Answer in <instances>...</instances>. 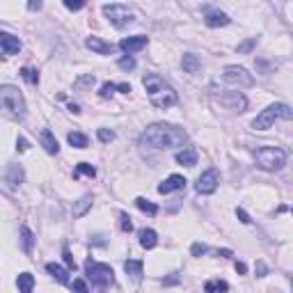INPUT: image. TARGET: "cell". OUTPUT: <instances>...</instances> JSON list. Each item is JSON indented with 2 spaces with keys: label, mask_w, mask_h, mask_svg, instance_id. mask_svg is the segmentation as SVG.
Returning a JSON list of instances; mask_svg holds the SVG:
<instances>
[{
  "label": "cell",
  "mask_w": 293,
  "mask_h": 293,
  "mask_svg": "<svg viewBox=\"0 0 293 293\" xmlns=\"http://www.w3.org/2000/svg\"><path fill=\"white\" fill-rule=\"evenodd\" d=\"M62 256H64V261H67L69 268H76V261H73V256H71V252H69V247H64Z\"/></svg>",
  "instance_id": "obj_37"
},
{
  "label": "cell",
  "mask_w": 293,
  "mask_h": 293,
  "mask_svg": "<svg viewBox=\"0 0 293 293\" xmlns=\"http://www.w3.org/2000/svg\"><path fill=\"white\" fill-rule=\"evenodd\" d=\"M204 291L206 293H227L229 284L222 282V279H209V282L204 284Z\"/></svg>",
  "instance_id": "obj_23"
},
{
  "label": "cell",
  "mask_w": 293,
  "mask_h": 293,
  "mask_svg": "<svg viewBox=\"0 0 293 293\" xmlns=\"http://www.w3.org/2000/svg\"><path fill=\"white\" fill-rule=\"evenodd\" d=\"M119 220H122V222H119V227H122V231H124V233L133 231V222H131V218H128L126 213H122V215H119Z\"/></svg>",
  "instance_id": "obj_32"
},
{
  "label": "cell",
  "mask_w": 293,
  "mask_h": 293,
  "mask_svg": "<svg viewBox=\"0 0 293 293\" xmlns=\"http://www.w3.org/2000/svg\"><path fill=\"white\" fill-rule=\"evenodd\" d=\"M73 291L76 293H90L87 291V284L82 282V279H73Z\"/></svg>",
  "instance_id": "obj_35"
},
{
  "label": "cell",
  "mask_w": 293,
  "mask_h": 293,
  "mask_svg": "<svg viewBox=\"0 0 293 293\" xmlns=\"http://www.w3.org/2000/svg\"><path fill=\"white\" fill-rule=\"evenodd\" d=\"M142 268H144V263H142L140 259H128L126 263H124V270H126L133 279H140L142 277Z\"/></svg>",
  "instance_id": "obj_20"
},
{
  "label": "cell",
  "mask_w": 293,
  "mask_h": 293,
  "mask_svg": "<svg viewBox=\"0 0 293 293\" xmlns=\"http://www.w3.org/2000/svg\"><path fill=\"white\" fill-rule=\"evenodd\" d=\"M186 140L188 133L174 124H151L140 135V144L151 149H174V146H183Z\"/></svg>",
  "instance_id": "obj_1"
},
{
  "label": "cell",
  "mask_w": 293,
  "mask_h": 293,
  "mask_svg": "<svg viewBox=\"0 0 293 293\" xmlns=\"http://www.w3.org/2000/svg\"><path fill=\"white\" fill-rule=\"evenodd\" d=\"M16 149H18V151H25V149H27V140L18 137V140H16Z\"/></svg>",
  "instance_id": "obj_41"
},
{
  "label": "cell",
  "mask_w": 293,
  "mask_h": 293,
  "mask_svg": "<svg viewBox=\"0 0 293 293\" xmlns=\"http://www.w3.org/2000/svg\"><path fill=\"white\" fill-rule=\"evenodd\" d=\"M114 90H117V85H112V82H105V85L101 87V96H103V99H108V96L114 94Z\"/></svg>",
  "instance_id": "obj_33"
},
{
  "label": "cell",
  "mask_w": 293,
  "mask_h": 293,
  "mask_svg": "<svg viewBox=\"0 0 293 293\" xmlns=\"http://www.w3.org/2000/svg\"><path fill=\"white\" fill-rule=\"evenodd\" d=\"M142 85H144L146 94H149L151 105H156V108L165 110V108H169V105L177 103V92H174V87H169L167 82H165L160 76H156V73L144 76Z\"/></svg>",
  "instance_id": "obj_2"
},
{
  "label": "cell",
  "mask_w": 293,
  "mask_h": 293,
  "mask_svg": "<svg viewBox=\"0 0 293 293\" xmlns=\"http://www.w3.org/2000/svg\"><path fill=\"white\" fill-rule=\"evenodd\" d=\"M117 90H119V92H124V94H128V92H131V85H126V82H122V85H117Z\"/></svg>",
  "instance_id": "obj_43"
},
{
  "label": "cell",
  "mask_w": 293,
  "mask_h": 293,
  "mask_svg": "<svg viewBox=\"0 0 293 293\" xmlns=\"http://www.w3.org/2000/svg\"><path fill=\"white\" fill-rule=\"evenodd\" d=\"M220 103L227 105V108H231V110L243 112V110H245V105H247V99L241 94V92H227V94L220 96Z\"/></svg>",
  "instance_id": "obj_11"
},
{
  "label": "cell",
  "mask_w": 293,
  "mask_h": 293,
  "mask_svg": "<svg viewBox=\"0 0 293 293\" xmlns=\"http://www.w3.org/2000/svg\"><path fill=\"white\" fill-rule=\"evenodd\" d=\"M27 9H32V12H35V9H41V3L39 0H37V3H27Z\"/></svg>",
  "instance_id": "obj_44"
},
{
  "label": "cell",
  "mask_w": 293,
  "mask_h": 293,
  "mask_svg": "<svg viewBox=\"0 0 293 293\" xmlns=\"http://www.w3.org/2000/svg\"><path fill=\"white\" fill-rule=\"evenodd\" d=\"M21 179H23V169L18 167V165H12V167H9L7 183L9 186H16V183H21Z\"/></svg>",
  "instance_id": "obj_27"
},
{
  "label": "cell",
  "mask_w": 293,
  "mask_h": 293,
  "mask_svg": "<svg viewBox=\"0 0 293 293\" xmlns=\"http://www.w3.org/2000/svg\"><path fill=\"white\" fill-rule=\"evenodd\" d=\"M222 80L229 82V85H236V87H250V85H254V78H252L243 67H236V64H231V67H224Z\"/></svg>",
  "instance_id": "obj_8"
},
{
  "label": "cell",
  "mask_w": 293,
  "mask_h": 293,
  "mask_svg": "<svg viewBox=\"0 0 293 293\" xmlns=\"http://www.w3.org/2000/svg\"><path fill=\"white\" fill-rule=\"evenodd\" d=\"M0 108L9 114L12 119H23L25 117V99H23L21 90L14 85H0Z\"/></svg>",
  "instance_id": "obj_3"
},
{
  "label": "cell",
  "mask_w": 293,
  "mask_h": 293,
  "mask_svg": "<svg viewBox=\"0 0 293 293\" xmlns=\"http://www.w3.org/2000/svg\"><path fill=\"white\" fill-rule=\"evenodd\" d=\"M236 215H238V220H241L243 224H250V222H252V220H250V215H247L243 209H236Z\"/></svg>",
  "instance_id": "obj_39"
},
{
  "label": "cell",
  "mask_w": 293,
  "mask_h": 293,
  "mask_svg": "<svg viewBox=\"0 0 293 293\" xmlns=\"http://www.w3.org/2000/svg\"><path fill=\"white\" fill-rule=\"evenodd\" d=\"M256 270H259V273H261V277H263V275H266V266L261 263V261H259V263H256Z\"/></svg>",
  "instance_id": "obj_45"
},
{
  "label": "cell",
  "mask_w": 293,
  "mask_h": 293,
  "mask_svg": "<svg viewBox=\"0 0 293 293\" xmlns=\"http://www.w3.org/2000/svg\"><path fill=\"white\" fill-rule=\"evenodd\" d=\"M206 250H209L206 245H201V243H195V245H192V256H201Z\"/></svg>",
  "instance_id": "obj_38"
},
{
  "label": "cell",
  "mask_w": 293,
  "mask_h": 293,
  "mask_svg": "<svg viewBox=\"0 0 293 293\" xmlns=\"http://www.w3.org/2000/svg\"><path fill=\"white\" fill-rule=\"evenodd\" d=\"M99 137H101L103 142H112V140H114V133L108 131V128H101V131H99Z\"/></svg>",
  "instance_id": "obj_36"
},
{
  "label": "cell",
  "mask_w": 293,
  "mask_h": 293,
  "mask_svg": "<svg viewBox=\"0 0 293 293\" xmlns=\"http://www.w3.org/2000/svg\"><path fill=\"white\" fill-rule=\"evenodd\" d=\"M46 270H48V273L53 275V277L57 279L60 284H67V282H69V273L62 268V266H57V263H48V266H46Z\"/></svg>",
  "instance_id": "obj_24"
},
{
  "label": "cell",
  "mask_w": 293,
  "mask_h": 293,
  "mask_svg": "<svg viewBox=\"0 0 293 293\" xmlns=\"http://www.w3.org/2000/svg\"><path fill=\"white\" fill-rule=\"evenodd\" d=\"M254 44H256V39H250V41H245V44H241V46H238V50H243V53H245V50H250Z\"/></svg>",
  "instance_id": "obj_40"
},
{
  "label": "cell",
  "mask_w": 293,
  "mask_h": 293,
  "mask_svg": "<svg viewBox=\"0 0 293 293\" xmlns=\"http://www.w3.org/2000/svg\"><path fill=\"white\" fill-rule=\"evenodd\" d=\"M293 117V112H291V108L288 105H284V103H273V105H268L266 110H261V114L252 122V126L256 128V131H266V128H270L277 119H291Z\"/></svg>",
  "instance_id": "obj_5"
},
{
  "label": "cell",
  "mask_w": 293,
  "mask_h": 293,
  "mask_svg": "<svg viewBox=\"0 0 293 293\" xmlns=\"http://www.w3.org/2000/svg\"><path fill=\"white\" fill-rule=\"evenodd\" d=\"M254 160L266 172H277V169H282L284 163H286V154H284L279 146H261V149H256Z\"/></svg>",
  "instance_id": "obj_4"
},
{
  "label": "cell",
  "mask_w": 293,
  "mask_h": 293,
  "mask_svg": "<svg viewBox=\"0 0 293 293\" xmlns=\"http://www.w3.org/2000/svg\"><path fill=\"white\" fill-rule=\"evenodd\" d=\"M204 21H206V25H209V27H222V25H229L231 18H229L224 12H209Z\"/></svg>",
  "instance_id": "obj_15"
},
{
  "label": "cell",
  "mask_w": 293,
  "mask_h": 293,
  "mask_svg": "<svg viewBox=\"0 0 293 293\" xmlns=\"http://www.w3.org/2000/svg\"><path fill=\"white\" fill-rule=\"evenodd\" d=\"M197 192L199 195H211V192H215V188H218V172L215 169H209V172H204L199 179H197Z\"/></svg>",
  "instance_id": "obj_9"
},
{
  "label": "cell",
  "mask_w": 293,
  "mask_h": 293,
  "mask_svg": "<svg viewBox=\"0 0 293 293\" xmlns=\"http://www.w3.org/2000/svg\"><path fill=\"white\" fill-rule=\"evenodd\" d=\"M64 7L71 9V12H78V9L85 7V3H82V0H78V3H73V0H64Z\"/></svg>",
  "instance_id": "obj_34"
},
{
  "label": "cell",
  "mask_w": 293,
  "mask_h": 293,
  "mask_svg": "<svg viewBox=\"0 0 293 293\" xmlns=\"http://www.w3.org/2000/svg\"><path fill=\"white\" fill-rule=\"evenodd\" d=\"M245 270H247V268H245V263H236V273H241V275H243Z\"/></svg>",
  "instance_id": "obj_46"
},
{
  "label": "cell",
  "mask_w": 293,
  "mask_h": 293,
  "mask_svg": "<svg viewBox=\"0 0 293 293\" xmlns=\"http://www.w3.org/2000/svg\"><path fill=\"white\" fill-rule=\"evenodd\" d=\"M156 243H158V233H156L154 229H142L140 231V245L144 247V250H151V247H156Z\"/></svg>",
  "instance_id": "obj_18"
},
{
  "label": "cell",
  "mask_w": 293,
  "mask_h": 293,
  "mask_svg": "<svg viewBox=\"0 0 293 293\" xmlns=\"http://www.w3.org/2000/svg\"><path fill=\"white\" fill-rule=\"evenodd\" d=\"M39 140H41V146H44L48 154H57V151H60L57 140H55V135L48 131V128H44V131H41V137H39Z\"/></svg>",
  "instance_id": "obj_16"
},
{
  "label": "cell",
  "mask_w": 293,
  "mask_h": 293,
  "mask_svg": "<svg viewBox=\"0 0 293 293\" xmlns=\"http://www.w3.org/2000/svg\"><path fill=\"white\" fill-rule=\"evenodd\" d=\"M90 209H92V195L80 197V199L76 201V206H73V218H82Z\"/></svg>",
  "instance_id": "obj_21"
},
{
  "label": "cell",
  "mask_w": 293,
  "mask_h": 293,
  "mask_svg": "<svg viewBox=\"0 0 293 293\" xmlns=\"http://www.w3.org/2000/svg\"><path fill=\"white\" fill-rule=\"evenodd\" d=\"M18 284V291L21 293H32V288H35V277H32L30 273H21L16 279Z\"/></svg>",
  "instance_id": "obj_22"
},
{
  "label": "cell",
  "mask_w": 293,
  "mask_h": 293,
  "mask_svg": "<svg viewBox=\"0 0 293 293\" xmlns=\"http://www.w3.org/2000/svg\"><path fill=\"white\" fill-rule=\"evenodd\" d=\"M21 236H23V250L30 252V250H32V243H35V236H32V231H30L27 227H23V229H21Z\"/></svg>",
  "instance_id": "obj_29"
},
{
  "label": "cell",
  "mask_w": 293,
  "mask_h": 293,
  "mask_svg": "<svg viewBox=\"0 0 293 293\" xmlns=\"http://www.w3.org/2000/svg\"><path fill=\"white\" fill-rule=\"evenodd\" d=\"M103 14L110 18V23H112L114 27H126L128 23H133V12L126 5H119V3L103 5Z\"/></svg>",
  "instance_id": "obj_7"
},
{
  "label": "cell",
  "mask_w": 293,
  "mask_h": 293,
  "mask_svg": "<svg viewBox=\"0 0 293 293\" xmlns=\"http://www.w3.org/2000/svg\"><path fill=\"white\" fill-rule=\"evenodd\" d=\"M85 46L90 50H94V53H99V55H108V53H112V46L110 44H105L103 39H99V37H90V39L85 41Z\"/></svg>",
  "instance_id": "obj_14"
},
{
  "label": "cell",
  "mask_w": 293,
  "mask_h": 293,
  "mask_svg": "<svg viewBox=\"0 0 293 293\" xmlns=\"http://www.w3.org/2000/svg\"><path fill=\"white\" fill-rule=\"evenodd\" d=\"M146 46V37L144 35H135V37H124L122 41H119V48L124 50V53L133 55L137 53V50H142Z\"/></svg>",
  "instance_id": "obj_10"
},
{
  "label": "cell",
  "mask_w": 293,
  "mask_h": 293,
  "mask_svg": "<svg viewBox=\"0 0 293 293\" xmlns=\"http://www.w3.org/2000/svg\"><path fill=\"white\" fill-rule=\"evenodd\" d=\"M78 85H94V76H85L78 80Z\"/></svg>",
  "instance_id": "obj_42"
},
{
  "label": "cell",
  "mask_w": 293,
  "mask_h": 293,
  "mask_svg": "<svg viewBox=\"0 0 293 293\" xmlns=\"http://www.w3.org/2000/svg\"><path fill=\"white\" fill-rule=\"evenodd\" d=\"M183 186H186V179H183L181 174H172V177H167L158 186V192L160 195H167V192H172V190H181Z\"/></svg>",
  "instance_id": "obj_12"
},
{
  "label": "cell",
  "mask_w": 293,
  "mask_h": 293,
  "mask_svg": "<svg viewBox=\"0 0 293 293\" xmlns=\"http://www.w3.org/2000/svg\"><path fill=\"white\" fill-rule=\"evenodd\" d=\"M78 174H85V177L94 179V177H96V169L92 167L90 163H80V165H78V167H76V177H78Z\"/></svg>",
  "instance_id": "obj_30"
},
{
  "label": "cell",
  "mask_w": 293,
  "mask_h": 293,
  "mask_svg": "<svg viewBox=\"0 0 293 293\" xmlns=\"http://www.w3.org/2000/svg\"><path fill=\"white\" fill-rule=\"evenodd\" d=\"M135 206H137L140 211H144V213H149V215H156V213H158V206H156L154 201L144 199V197H137V199H135Z\"/></svg>",
  "instance_id": "obj_25"
},
{
  "label": "cell",
  "mask_w": 293,
  "mask_h": 293,
  "mask_svg": "<svg viewBox=\"0 0 293 293\" xmlns=\"http://www.w3.org/2000/svg\"><path fill=\"white\" fill-rule=\"evenodd\" d=\"M21 76L25 78L30 85H37V82H39V73H37L35 69H30V67H23V69H21Z\"/></svg>",
  "instance_id": "obj_28"
},
{
  "label": "cell",
  "mask_w": 293,
  "mask_h": 293,
  "mask_svg": "<svg viewBox=\"0 0 293 293\" xmlns=\"http://www.w3.org/2000/svg\"><path fill=\"white\" fill-rule=\"evenodd\" d=\"M69 110H71V112H73V114H78V112H80V108H78V105H76V103H71V105H69Z\"/></svg>",
  "instance_id": "obj_47"
},
{
  "label": "cell",
  "mask_w": 293,
  "mask_h": 293,
  "mask_svg": "<svg viewBox=\"0 0 293 293\" xmlns=\"http://www.w3.org/2000/svg\"><path fill=\"white\" fill-rule=\"evenodd\" d=\"M85 270H87V277H90L92 284H96V286H108L114 279V273L108 263H96V261L90 259L85 263Z\"/></svg>",
  "instance_id": "obj_6"
},
{
  "label": "cell",
  "mask_w": 293,
  "mask_h": 293,
  "mask_svg": "<svg viewBox=\"0 0 293 293\" xmlns=\"http://www.w3.org/2000/svg\"><path fill=\"white\" fill-rule=\"evenodd\" d=\"M119 69H124V71H133V69H135V60H133L131 55H124V57L119 60Z\"/></svg>",
  "instance_id": "obj_31"
},
{
  "label": "cell",
  "mask_w": 293,
  "mask_h": 293,
  "mask_svg": "<svg viewBox=\"0 0 293 293\" xmlns=\"http://www.w3.org/2000/svg\"><path fill=\"white\" fill-rule=\"evenodd\" d=\"M177 163L186 165V167H192V165L197 163V151L192 149V146H186L183 151H179V154H177Z\"/></svg>",
  "instance_id": "obj_17"
},
{
  "label": "cell",
  "mask_w": 293,
  "mask_h": 293,
  "mask_svg": "<svg viewBox=\"0 0 293 293\" xmlns=\"http://www.w3.org/2000/svg\"><path fill=\"white\" fill-rule=\"evenodd\" d=\"M181 64H183V71H188V73H197V71L201 69L199 57H197V55H192V53H186V55H183Z\"/></svg>",
  "instance_id": "obj_19"
},
{
  "label": "cell",
  "mask_w": 293,
  "mask_h": 293,
  "mask_svg": "<svg viewBox=\"0 0 293 293\" xmlns=\"http://www.w3.org/2000/svg\"><path fill=\"white\" fill-rule=\"evenodd\" d=\"M69 144L76 146V149H85V146H87V135H82V133H78V131L69 133Z\"/></svg>",
  "instance_id": "obj_26"
},
{
  "label": "cell",
  "mask_w": 293,
  "mask_h": 293,
  "mask_svg": "<svg viewBox=\"0 0 293 293\" xmlns=\"http://www.w3.org/2000/svg\"><path fill=\"white\" fill-rule=\"evenodd\" d=\"M0 46H3L5 53H9V55L21 50V41H18V37H14L12 32H0Z\"/></svg>",
  "instance_id": "obj_13"
}]
</instances>
